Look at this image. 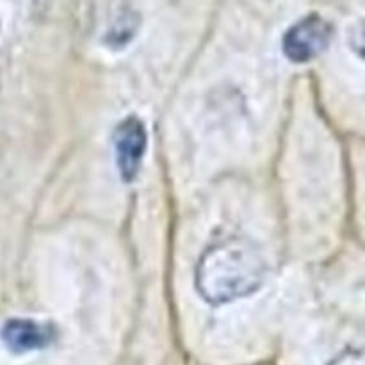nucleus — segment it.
<instances>
[{
  "label": "nucleus",
  "instance_id": "6e6552de",
  "mask_svg": "<svg viewBox=\"0 0 365 365\" xmlns=\"http://www.w3.org/2000/svg\"><path fill=\"white\" fill-rule=\"evenodd\" d=\"M32 6H34L36 11H45L46 7L52 6L53 0H31Z\"/></svg>",
  "mask_w": 365,
  "mask_h": 365
},
{
  "label": "nucleus",
  "instance_id": "423d86ee",
  "mask_svg": "<svg viewBox=\"0 0 365 365\" xmlns=\"http://www.w3.org/2000/svg\"><path fill=\"white\" fill-rule=\"evenodd\" d=\"M348 45L360 59L365 61V18H360L349 27Z\"/></svg>",
  "mask_w": 365,
  "mask_h": 365
},
{
  "label": "nucleus",
  "instance_id": "20e7f679",
  "mask_svg": "<svg viewBox=\"0 0 365 365\" xmlns=\"http://www.w3.org/2000/svg\"><path fill=\"white\" fill-rule=\"evenodd\" d=\"M0 339L9 351L21 355L46 348L53 341V331L32 319H11L0 330Z\"/></svg>",
  "mask_w": 365,
  "mask_h": 365
},
{
  "label": "nucleus",
  "instance_id": "f257e3e1",
  "mask_svg": "<svg viewBox=\"0 0 365 365\" xmlns=\"http://www.w3.org/2000/svg\"><path fill=\"white\" fill-rule=\"evenodd\" d=\"M267 264L259 246L242 237L217 241L196 267V289L205 302L223 305L255 292L266 278Z\"/></svg>",
  "mask_w": 365,
  "mask_h": 365
},
{
  "label": "nucleus",
  "instance_id": "39448f33",
  "mask_svg": "<svg viewBox=\"0 0 365 365\" xmlns=\"http://www.w3.org/2000/svg\"><path fill=\"white\" fill-rule=\"evenodd\" d=\"M135 29H138V16L134 11H121L107 32V43L113 46L127 45L134 36Z\"/></svg>",
  "mask_w": 365,
  "mask_h": 365
},
{
  "label": "nucleus",
  "instance_id": "0eeeda50",
  "mask_svg": "<svg viewBox=\"0 0 365 365\" xmlns=\"http://www.w3.org/2000/svg\"><path fill=\"white\" fill-rule=\"evenodd\" d=\"M328 365H365V349H348Z\"/></svg>",
  "mask_w": 365,
  "mask_h": 365
},
{
  "label": "nucleus",
  "instance_id": "f03ea898",
  "mask_svg": "<svg viewBox=\"0 0 365 365\" xmlns=\"http://www.w3.org/2000/svg\"><path fill=\"white\" fill-rule=\"evenodd\" d=\"M334 27L319 14H309L287 29L282 38V50L292 63H309L328 48Z\"/></svg>",
  "mask_w": 365,
  "mask_h": 365
},
{
  "label": "nucleus",
  "instance_id": "7ed1b4c3",
  "mask_svg": "<svg viewBox=\"0 0 365 365\" xmlns=\"http://www.w3.org/2000/svg\"><path fill=\"white\" fill-rule=\"evenodd\" d=\"M113 145L121 178L125 182H132L138 177L148 145L145 123L138 116L125 118L114 130Z\"/></svg>",
  "mask_w": 365,
  "mask_h": 365
}]
</instances>
